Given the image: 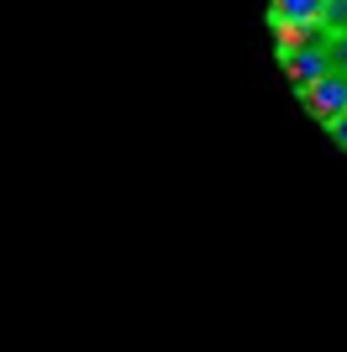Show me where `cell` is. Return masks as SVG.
<instances>
[{
	"label": "cell",
	"instance_id": "2",
	"mask_svg": "<svg viewBox=\"0 0 347 352\" xmlns=\"http://www.w3.org/2000/svg\"><path fill=\"white\" fill-rule=\"evenodd\" d=\"M279 63H284V74H289V89H305L311 79L326 74V47L305 43V47H295V53H279Z\"/></svg>",
	"mask_w": 347,
	"mask_h": 352
},
{
	"label": "cell",
	"instance_id": "4",
	"mask_svg": "<svg viewBox=\"0 0 347 352\" xmlns=\"http://www.w3.org/2000/svg\"><path fill=\"white\" fill-rule=\"evenodd\" d=\"M321 47H326V69L347 74V32H321Z\"/></svg>",
	"mask_w": 347,
	"mask_h": 352
},
{
	"label": "cell",
	"instance_id": "6",
	"mask_svg": "<svg viewBox=\"0 0 347 352\" xmlns=\"http://www.w3.org/2000/svg\"><path fill=\"white\" fill-rule=\"evenodd\" d=\"M326 137H332V142H337V147L347 153V111H342L337 121H326Z\"/></svg>",
	"mask_w": 347,
	"mask_h": 352
},
{
	"label": "cell",
	"instance_id": "5",
	"mask_svg": "<svg viewBox=\"0 0 347 352\" xmlns=\"http://www.w3.org/2000/svg\"><path fill=\"white\" fill-rule=\"evenodd\" d=\"M316 27L321 32H347V0H321Z\"/></svg>",
	"mask_w": 347,
	"mask_h": 352
},
{
	"label": "cell",
	"instance_id": "3",
	"mask_svg": "<svg viewBox=\"0 0 347 352\" xmlns=\"http://www.w3.org/2000/svg\"><path fill=\"white\" fill-rule=\"evenodd\" d=\"M321 0H269V27L279 21H316Z\"/></svg>",
	"mask_w": 347,
	"mask_h": 352
},
{
	"label": "cell",
	"instance_id": "1",
	"mask_svg": "<svg viewBox=\"0 0 347 352\" xmlns=\"http://www.w3.org/2000/svg\"><path fill=\"white\" fill-rule=\"evenodd\" d=\"M295 95H300V105L321 121V126H326V121H337V116L347 111V74H332V69H326L321 79H311V85L295 89Z\"/></svg>",
	"mask_w": 347,
	"mask_h": 352
}]
</instances>
